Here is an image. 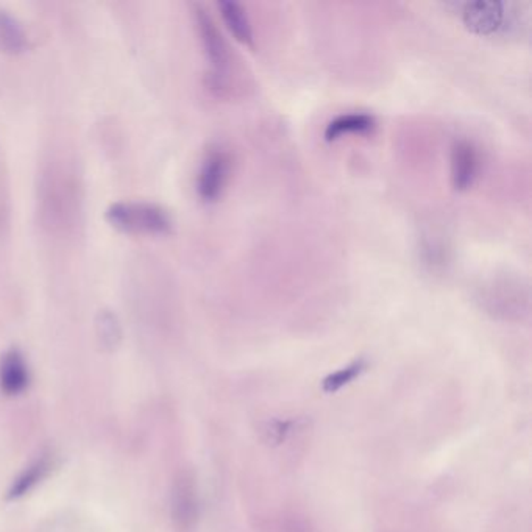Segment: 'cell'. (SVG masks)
<instances>
[{
    "label": "cell",
    "instance_id": "1",
    "mask_svg": "<svg viewBox=\"0 0 532 532\" xmlns=\"http://www.w3.org/2000/svg\"><path fill=\"white\" fill-rule=\"evenodd\" d=\"M106 220L124 233L169 235L172 219L162 206L144 202H118L106 210Z\"/></svg>",
    "mask_w": 532,
    "mask_h": 532
},
{
    "label": "cell",
    "instance_id": "2",
    "mask_svg": "<svg viewBox=\"0 0 532 532\" xmlns=\"http://www.w3.org/2000/svg\"><path fill=\"white\" fill-rule=\"evenodd\" d=\"M195 24H197L198 37L204 47V56L210 62L211 83L212 87L220 89L227 81L229 69V47L223 39L216 22L212 21L210 12L204 6L195 5L194 8Z\"/></svg>",
    "mask_w": 532,
    "mask_h": 532
},
{
    "label": "cell",
    "instance_id": "3",
    "mask_svg": "<svg viewBox=\"0 0 532 532\" xmlns=\"http://www.w3.org/2000/svg\"><path fill=\"white\" fill-rule=\"evenodd\" d=\"M200 504L195 478L191 471H181L175 478L170 494V514L175 529L179 532H192L198 520Z\"/></svg>",
    "mask_w": 532,
    "mask_h": 532
},
{
    "label": "cell",
    "instance_id": "4",
    "mask_svg": "<svg viewBox=\"0 0 532 532\" xmlns=\"http://www.w3.org/2000/svg\"><path fill=\"white\" fill-rule=\"evenodd\" d=\"M229 175V155L220 147H212L204 155L198 172L197 192L204 202L220 197Z\"/></svg>",
    "mask_w": 532,
    "mask_h": 532
},
{
    "label": "cell",
    "instance_id": "5",
    "mask_svg": "<svg viewBox=\"0 0 532 532\" xmlns=\"http://www.w3.org/2000/svg\"><path fill=\"white\" fill-rule=\"evenodd\" d=\"M479 169V156L475 145L459 139L452 147V185L456 191H467L473 186Z\"/></svg>",
    "mask_w": 532,
    "mask_h": 532
},
{
    "label": "cell",
    "instance_id": "6",
    "mask_svg": "<svg viewBox=\"0 0 532 532\" xmlns=\"http://www.w3.org/2000/svg\"><path fill=\"white\" fill-rule=\"evenodd\" d=\"M504 6L498 2H467L462 10V19L470 30L492 35L503 29Z\"/></svg>",
    "mask_w": 532,
    "mask_h": 532
},
{
    "label": "cell",
    "instance_id": "7",
    "mask_svg": "<svg viewBox=\"0 0 532 532\" xmlns=\"http://www.w3.org/2000/svg\"><path fill=\"white\" fill-rule=\"evenodd\" d=\"M30 381L29 367L22 353L12 348L0 359V389L6 395H19L24 392Z\"/></svg>",
    "mask_w": 532,
    "mask_h": 532
},
{
    "label": "cell",
    "instance_id": "8",
    "mask_svg": "<svg viewBox=\"0 0 532 532\" xmlns=\"http://www.w3.org/2000/svg\"><path fill=\"white\" fill-rule=\"evenodd\" d=\"M54 469V456L47 453L41 458H37L33 464L29 465L12 483V489L8 490V500H19L27 495L29 492L35 489L37 484L43 483V479L49 477L50 471Z\"/></svg>",
    "mask_w": 532,
    "mask_h": 532
},
{
    "label": "cell",
    "instance_id": "9",
    "mask_svg": "<svg viewBox=\"0 0 532 532\" xmlns=\"http://www.w3.org/2000/svg\"><path fill=\"white\" fill-rule=\"evenodd\" d=\"M217 6L222 14L223 22L227 25L229 33L236 37V41L248 47H254V30L248 21L247 12L242 8L241 4L231 0H220Z\"/></svg>",
    "mask_w": 532,
    "mask_h": 532
},
{
    "label": "cell",
    "instance_id": "10",
    "mask_svg": "<svg viewBox=\"0 0 532 532\" xmlns=\"http://www.w3.org/2000/svg\"><path fill=\"white\" fill-rule=\"evenodd\" d=\"M375 118L370 114H365V112H350V114H342L337 118L333 119L327 129H325V139L328 143L337 141L342 137H347V135H364L369 131L375 129Z\"/></svg>",
    "mask_w": 532,
    "mask_h": 532
},
{
    "label": "cell",
    "instance_id": "11",
    "mask_svg": "<svg viewBox=\"0 0 532 532\" xmlns=\"http://www.w3.org/2000/svg\"><path fill=\"white\" fill-rule=\"evenodd\" d=\"M29 37L25 33L24 25L16 16L0 8V50L19 54L27 49Z\"/></svg>",
    "mask_w": 532,
    "mask_h": 532
},
{
    "label": "cell",
    "instance_id": "12",
    "mask_svg": "<svg viewBox=\"0 0 532 532\" xmlns=\"http://www.w3.org/2000/svg\"><path fill=\"white\" fill-rule=\"evenodd\" d=\"M365 369H367L365 359H356L353 362H350L347 367H342L339 370L335 371V373H331V375L325 378V379H323V390H325L327 394H333V392L341 390L344 386H347V384L352 383L353 379H356Z\"/></svg>",
    "mask_w": 532,
    "mask_h": 532
},
{
    "label": "cell",
    "instance_id": "13",
    "mask_svg": "<svg viewBox=\"0 0 532 532\" xmlns=\"http://www.w3.org/2000/svg\"><path fill=\"white\" fill-rule=\"evenodd\" d=\"M294 427H295V421L292 420H275L272 423H269L266 429L269 442H272V444L285 442L291 436L292 431H294Z\"/></svg>",
    "mask_w": 532,
    "mask_h": 532
},
{
    "label": "cell",
    "instance_id": "14",
    "mask_svg": "<svg viewBox=\"0 0 532 532\" xmlns=\"http://www.w3.org/2000/svg\"><path fill=\"white\" fill-rule=\"evenodd\" d=\"M100 337L105 342V345H116L119 341V327L116 319L112 314H102V322L99 325Z\"/></svg>",
    "mask_w": 532,
    "mask_h": 532
}]
</instances>
